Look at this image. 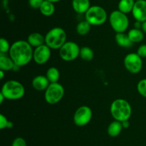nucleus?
<instances>
[{"mask_svg": "<svg viewBox=\"0 0 146 146\" xmlns=\"http://www.w3.org/2000/svg\"><path fill=\"white\" fill-rule=\"evenodd\" d=\"M11 146H27V142L23 137H16L11 143Z\"/></svg>", "mask_w": 146, "mask_h": 146, "instance_id": "nucleus-28", "label": "nucleus"}, {"mask_svg": "<svg viewBox=\"0 0 146 146\" xmlns=\"http://www.w3.org/2000/svg\"><path fill=\"white\" fill-rule=\"evenodd\" d=\"M13 127V123L9 121L4 115H0V129L3 130L4 128H11Z\"/></svg>", "mask_w": 146, "mask_h": 146, "instance_id": "nucleus-25", "label": "nucleus"}, {"mask_svg": "<svg viewBox=\"0 0 146 146\" xmlns=\"http://www.w3.org/2000/svg\"><path fill=\"white\" fill-rule=\"evenodd\" d=\"M79 56L85 61H91L94 57V53L92 49L88 47H84L80 50Z\"/></svg>", "mask_w": 146, "mask_h": 146, "instance_id": "nucleus-24", "label": "nucleus"}, {"mask_svg": "<svg viewBox=\"0 0 146 146\" xmlns=\"http://www.w3.org/2000/svg\"><path fill=\"white\" fill-rule=\"evenodd\" d=\"M66 33L61 27H54L45 36V44L51 50L60 49L66 43Z\"/></svg>", "mask_w": 146, "mask_h": 146, "instance_id": "nucleus-4", "label": "nucleus"}, {"mask_svg": "<svg viewBox=\"0 0 146 146\" xmlns=\"http://www.w3.org/2000/svg\"><path fill=\"white\" fill-rule=\"evenodd\" d=\"M9 53L15 65L22 67L27 65L32 60L34 50L27 41L18 40L11 44Z\"/></svg>", "mask_w": 146, "mask_h": 146, "instance_id": "nucleus-1", "label": "nucleus"}, {"mask_svg": "<svg viewBox=\"0 0 146 146\" xmlns=\"http://www.w3.org/2000/svg\"><path fill=\"white\" fill-rule=\"evenodd\" d=\"M111 113L115 120L123 122L128 120L131 117L132 107L127 100L124 99H117L111 103Z\"/></svg>", "mask_w": 146, "mask_h": 146, "instance_id": "nucleus-2", "label": "nucleus"}, {"mask_svg": "<svg viewBox=\"0 0 146 146\" xmlns=\"http://www.w3.org/2000/svg\"><path fill=\"white\" fill-rule=\"evenodd\" d=\"M91 25L86 21H80L76 27V31L79 35L84 36L86 34H88L91 30Z\"/></svg>", "mask_w": 146, "mask_h": 146, "instance_id": "nucleus-23", "label": "nucleus"}, {"mask_svg": "<svg viewBox=\"0 0 146 146\" xmlns=\"http://www.w3.org/2000/svg\"><path fill=\"white\" fill-rule=\"evenodd\" d=\"M10 48H11V46L9 45V43L6 39H0V52L1 54H5L7 52H9Z\"/></svg>", "mask_w": 146, "mask_h": 146, "instance_id": "nucleus-26", "label": "nucleus"}, {"mask_svg": "<svg viewBox=\"0 0 146 146\" xmlns=\"http://www.w3.org/2000/svg\"><path fill=\"white\" fill-rule=\"evenodd\" d=\"M73 9L78 14H86L91 7L90 0H72Z\"/></svg>", "mask_w": 146, "mask_h": 146, "instance_id": "nucleus-14", "label": "nucleus"}, {"mask_svg": "<svg viewBox=\"0 0 146 146\" xmlns=\"http://www.w3.org/2000/svg\"><path fill=\"white\" fill-rule=\"evenodd\" d=\"M1 93L7 100H19L24 97L25 89L19 82L17 80H9L3 84Z\"/></svg>", "mask_w": 146, "mask_h": 146, "instance_id": "nucleus-3", "label": "nucleus"}, {"mask_svg": "<svg viewBox=\"0 0 146 146\" xmlns=\"http://www.w3.org/2000/svg\"><path fill=\"white\" fill-rule=\"evenodd\" d=\"M4 76V71L0 70V79H1V80H3Z\"/></svg>", "mask_w": 146, "mask_h": 146, "instance_id": "nucleus-35", "label": "nucleus"}, {"mask_svg": "<svg viewBox=\"0 0 146 146\" xmlns=\"http://www.w3.org/2000/svg\"><path fill=\"white\" fill-rule=\"evenodd\" d=\"M124 66L129 72L138 74L143 67L142 58L137 53H130L124 58Z\"/></svg>", "mask_w": 146, "mask_h": 146, "instance_id": "nucleus-9", "label": "nucleus"}, {"mask_svg": "<svg viewBox=\"0 0 146 146\" xmlns=\"http://www.w3.org/2000/svg\"><path fill=\"white\" fill-rule=\"evenodd\" d=\"M134 27L137 29H140L141 27H142V22L136 21L135 22V24H134Z\"/></svg>", "mask_w": 146, "mask_h": 146, "instance_id": "nucleus-32", "label": "nucleus"}, {"mask_svg": "<svg viewBox=\"0 0 146 146\" xmlns=\"http://www.w3.org/2000/svg\"><path fill=\"white\" fill-rule=\"evenodd\" d=\"M4 99H5L4 96L1 93H0V104H1V103L3 102V101H4Z\"/></svg>", "mask_w": 146, "mask_h": 146, "instance_id": "nucleus-34", "label": "nucleus"}, {"mask_svg": "<svg viewBox=\"0 0 146 146\" xmlns=\"http://www.w3.org/2000/svg\"><path fill=\"white\" fill-rule=\"evenodd\" d=\"M86 20L91 26H99L106 21L108 15L102 7L98 5L91 6L85 14Z\"/></svg>", "mask_w": 146, "mask_h": 146, "instance_id": "nucleus-5", "label": "nucleus"}, {"mask_svg": "<svg viewBox=\"0 0 146 146\" xmlns=\"http://www.w3.org/2000/svg\"><path fill=\"white\" fill-rule=\"evenodd\" d=\"M121 123H122V125L123 128H128V127L130 126V123L128 120H125V121L121 122Z\"/></svg>", "mask_w": 146, "mask_h": 146, "instance_id": "nucleus-31", "label": "nucleus"}, {"mask_svg": "<svg viewBox=\"0 0 146 146\" xmlns=\"http://www.w3.org/2000/svg\"><path fill=\"white\" fill-rule=\"evenodd\" d=\"M80 50L81 49L76 42H66L65 44L59 49V55L64 61H73L79 56Z\"/></svg>", "mask_w": 146, "mask_h": 146, "instance_id": "nucleus-8", "label": "nucleus"}, {"mask_svg": "<svg viewBox=\"0 0 146 146\" xmlns=\"http://www.w3.org/2000/svg\"><path fill=\"white\" fill-rule=\"evenodd\" d=\"M47 1H51V2H53V3H56V2H58V1H61V0H47Z\"/></svg>", "mask_w": 146, "mask_h": 146, "instance_id": "nucleus-36", "label": "nucleus"}, {"mask_svg": "<svg viewBox=\"0 0 146 146\" xmlns=\"http://www.w3.org/2000/svg\"><path fill=\"white\" fill-rule=\"evenodd\" d=\"M27 42L32 47H38L45 44V37L38 32H33L29 35Z\"/></svg>", "mask_w": 146, "mask_h": 146, "instance_id": "nucleus-15", "label": "nucleus"}, {"mask_svg": "<svg viewBox=\"0 0 146 146\" xmlns=\"http://www.w3.org/2000/svg\"><path fill=\"white\" fill-rule=\"evenodd\" d=\"M137 54L141 57V58H145L146 57V44H141L138 47L137 50Z\"/></svg>", "mask_w": 146, "mask_h": 146, "instance_id": "nucleus-30", "label": "nucleus"}, {"mask_svg": "<svg viewBox=\"0 0 146 146\" xmlns=\"http://www.w3.org/2000/svg\"><path fill=\"white\" fill-rule=\"evenodd\" d=\"M64 95V88L58 82L50 83L45 91V100L50 104H55L61 100Z\"/></svg>", "mask_w": 146, "mask_h": 146, "instance_id": "nucleus-7", "label": "nucleus"}, {"mask_svg": "<svg viewBox=\"0 0 146 146\" xmlns=\"http://www.w3.org/2000/svg\"><path fill=\"white\" fill-rule=\"evenodd\" d=\"M135 1H141V0H135Z\"/></svg>", "mask_w": 146, "mask_h": 146, "instance_id": "nucleus-37", "label": "nucleus"}, {"mask_svg": "<svg viewBox=\"0 0 146 146\" xmlns=\"http://www.w3.org/2000/svg\"><path fill=\"white\" fill-rule=\"evenodd\" d=\"M137 90L141 96L146 98V78L139 81L137 85Z\"/></svg>", "mask_w": 146, "mask_h": 146, "instance_id": "nucleus-27", "label": "nucleus"}, {"mask_svg": "<svg viewBox=\"0 0 146 146\" xmlns=\"http://www.w3.org/2000/svg\"><path fill=\"white\" fill-rule=\"evenodd\" d=\"M92 118V110L88 106H81L76 110L74 115V122L76 125L83 127L90 123Z\"/></svg>", "mask_w": 146, "mask_h": 146, "instance_id": "nucleus-10", "label": "nucleus"}, {"mask_svg": "<svg viewBox=\"0 0 146 146\" xmlns=\"http://www.w3.org/2000/svg\"><path fill=\"white\" fill-rule=\"evenodd\" d=\"M109 21L112 29L116 33L125 32L129 25V20L126 14L121 12L118 9L111 13Z\"/></svg>", "mask_w": 146, "mask_h": 146, "instance_id": "nucleus-6", "label": "nucleus"}, {"mask_svg": "<svg viewBox=\"0 0 146 146\" xmlns=\"http://www.w3.org/2000/svg\"><path fill=\"white\" fill-rule=\"evenodd\" d=\"M115 39L117 44L120 47H124V48H129V47H132L133 44L131 41L128 34H125L124 32L116 33Z\"/></svg>", "mask_w": 146, "mask_h": 146, "instance_id": "nucleus-16", "label": "nucleus"}, {"mask_svg": "<svg viewBox=\"0 0 146 146\" xmlns=\"http://www.w3.org/2000/svg\"><path fill=\"white\" fill-rule=\"evenodd\" d=\"M135 2V0H120L118 5V10L126 14L132 12Z\"/></svg>", "mask_w": 146, "mask_h": 146, "instance_id": "nucleus-20", "label": "nucleus"}, {"mask_svg": "<svg viewBox=\"0 0 146 146\" xmlns=\"http://www.w3.org/2000/svg\"><path fill=\"white\" fill-rule=\"evenodd\" d=\"M45 0H29V4L33 9H39Z\"/></svg>", "mask_w": 146, "mask_h": 146, "instance_id": "nucleus-29", "label": "nucleus"}, {"mask_svg": "<svg viewBox=\"0 0 146 146\" xmlns=\"http://www.w3.org/2000/svg\"><path fill=\"white\" fill-rule=\"evenodd\" d=\"M31 84L32 87L37 91H43L46 90L50 84V82L48 81L46 76L38 75L33 79Z\"/></svg>", "mask_w": 146, "mask_h": 146, "instance_id": "nucleus-13", "label": "nucleus"}, {"mask_svg": "<svg viewBox=\"0 0 146 146\" xmlns=\"http://www.w3.org/2000/svg\"><path fill=\"white\" fill-rule=\"evenodd\" d=\"M15 66V64L11 57H7L4 54H0V70L4 72L9 71L13 70Z\"/></svg>", "mask_w": 146, "mask_h": 146, "instance_id": "nucleus-17", "label": "nucleus"}, {"mask_svg": "<svg viewBox=\"0 0 146 146\" xmlns=\"http://www.w3.org/2000/svg\"><path fill=\"white\" fill-rule=\"evenodd\" d=\"M141 28H142L143 31L146 34V21L142 23V27Z\"/></svg>", "mask_w": 146, "mask_h": 146, "instance_id": "nucleus-33", "label": "nucleus"}, {"mask_svg": "<svg viewBox=\"0 0 146 146\" xmlns=\"http://www.w3.org/2000/svg\"><path fill=\"white\" fill-rule=\"evenodd\" d=\"M51 49L46 44L36 47L34 50L33 59L34 62L38 64H44L48 61L51 57Z\"/></svg>", "mask_w": 146, "mask_h": 146, "instance_id": "nucleus-11", "label": "nucleus"}, {"mask_svg": "<svg viewBox=\"0 0 146 146\" xmlns=\"http://www.w3.org/2000/svg\"><path fill=\"white\" fill-rule=\"evenodd\" d=\"M39 11L41 13V14H43L45 17H50V16L53 15L54 11H55L54 3L45 0L40 7Z\"/></svg>", "mask_w": 146, "mask_h": 146, "instance_id": "nucleus-19", "label": "nucleus"}, {"mask_svg": "<svg viewBox=\"0 0 146 146\" xmlns=\"http://www.w3.org/2000/svg\"><path fill=\"white\" fill-rule=\"evenodd\" d=\"M132 14L136 21L142 23L146 21V0L135 1Z\"/></svg>", "mask_w": 146, "mask_h": 146, "instance_id": "nucleus-12", "label": "nucleus"}, {"mask_svg": "<svg viewBox=\"0 0 146 146\" xmlns=\"http://www.w3.org/2000/svg\"><path fill=\"white\" fill-rule=\"evenodd\" d=\"M123 128V127L121 122L115 120V121H113L112 123L108 125L107 132H108V134L111 137H115L121 134Z\"/></svg>", "mask_w": 146, "mask_h": 146, "instance_id": "nucleus-18", "label": "nucleus"}, {"mask_svg": "<svg viewBox=\"0 0 146 146\" xmlns=\"http://www.w3.org/2000/svg\"><path fill=\"white\" fill-rule=\"evenodd\" d=\"M46 76L48 78L50 83H55L58 82V80H59L60 73L58 69L54 67H51L48 69Z\"/></svg>", "mask_w": 146, "mask_h": 146, "instance_id": "nucleus-22", "label": "nucleus"}, {"mask_svg": "<svg viewBox=\"0 0 146 146\" xmlns=\"http://www.w3.org/2000/svg\"><path fill=\"white\" fill-rule=\"evenodd\" d=\"M143 30H141L140 29L133 28L131 29L128 33V35L129 37L130 40L133 43L140 42L142 41L144 38V34Z\"/></svg>", "mask_w": 146, "mask_h": 146, "instance_id": "nucleus-21", "label": "nucleus"}]
</instances>
